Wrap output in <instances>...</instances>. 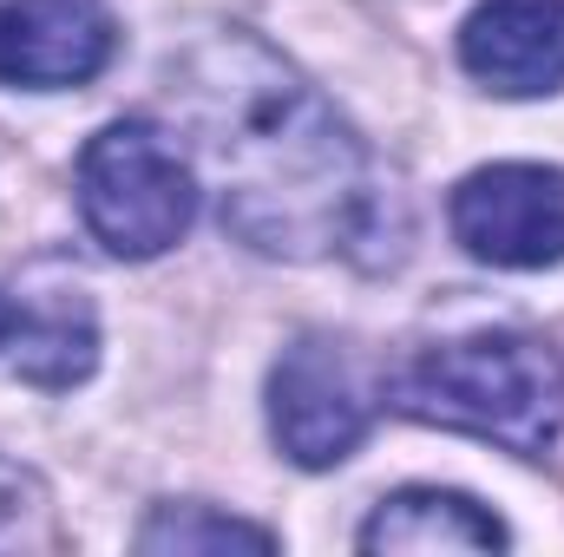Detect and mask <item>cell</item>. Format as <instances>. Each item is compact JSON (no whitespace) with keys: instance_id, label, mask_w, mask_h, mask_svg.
<instances>
[{"instance_id":"6da1fadb","label":"cell","mask_w":564,"mask_h":557,"mask_svg":"<svg viewBox=\"0 0 564 557\" xmlns=\"http://www.w3.org/2000/svg\"><path fill=\"white\" fill-rule=\"evenodd\" d=\"M164 92L237 243L315 263L368 237V151L270 40L250 26H210L164 66Z\"/></svg>"},{"instance_id":"7a4b0ae2","label":"cell","mask_w":564,"mask_h":557,"mask_svg":"<svg viewBox=\"0 0 564 557\" xmlns=\"http://www.w3.org/2000/svg\"><path fill=\"white\" fill-rule=\"evenodd\" d=\"M381 401L421 426L473 433V439L539 459L564 433V354L532 328L453 335L401 361L381 381Z\"/></svg>"},{"instance_id":"3957f363","label":"cell","mask_w":564,"mask_h":557,"mask_svg":"<svg viewBox=\"0 0 564 557\" xmlns=\"http://www.w3.org/2000/svg\"><path fill=\"white\" fill-rule=\"evenodd\" d=\"M73 197L93 243L126 263L177 250L197 223V171L151 119H112L93 132L73 171Z\"/></svg>"},{"instance_id":"277c9868","label":"cell","mask_w":564,"mask_h":557,"mask_svg":"<svg viewBox=\"0 0 564 557\" xmlns=\"http://www.w3.org/2000/svg\"><path fill=\"white\" fill-rule=\"evenodd\" d=\"M381 407V387L368 374V361L335 341V335H302L282 348L270 368V433L302 472H328L341 466Z\"/></svg>"},{"instance_id":"5b68a950","label":"cell","mask_w":564,"mask_h":557,"mask_svg":"<svg viewBox=\"0 0 564 557\" xmlns=\"http://www.w3.org/2000/svg\"><path fill=\"white\" fill-rule=\"evenodd\" d=\"M453 243L492 270L564 263V171L558 164H486L446 197Z\"/></svg>"},{"instance_id":"8992f818","label":"cell","mask_w":564,"mask_h":557,"mask_svg":"<svg viewBox=\"0 0 564 557\" xmlns=\"http://www.w3.org/2000/svg\"><path fill=\"white\" fill-rule=\"evenodd\" d=\"M119 20L106 0H7L0 7V86L66 92L112 66Z\"/></svg>"},{"instance_id":"52a82bcc","label":"cell","mask_w":564,"mask_h":557,"mask_svg":"<svg viewBox=\"0 0 564 557\" xmlns=\"http://www.w3.org/2000/svg\"><path fill=\"white\" fill-rule=\"evenodd\" d=\"M459 66L499 99L564 86V0H479L459 20Z\"/></svg>"},{"instance_id":"ba28073f","label":"cell","mask_w":564,"mask_h":557,"mask_svg":"<svg viewBox=\"0 0 564 557\" xmlns=\"http://www.w3.org/2000/svg\"><path fill=\"white\" fill-rule=\"evenodd\" d=\"M0 368L40 394H73L79 381H93L99 368V315L93 295L79 282H46L13 295V321H7V348Z\"/></svg>"},{"instance_id":"9c48e42d","label":"cell","mask_w":564,"mask_h":557,"mask_svg":"<svg viewBox=\"0 0 564 557\" xmlns=\"http://www.w3.org/2000/svg\"><path fill=\"white\" fill-rule=\"evenodd\" d=\"M368 557H440V551H506L512 532L492 518V505L466 499V492H446V485H408V492H388L361 538Z\"/></svg>"},{"instance_id":"30bf717a","label":"cell","mask_w":564,"mask_h":557,"mask_svg":"<svg viewBox=\"0 0 564 557\" xmlns=\"http://www.w3.org/2000/svg\"><path fill=\"white\" fill-rule=\"evenodd\" d=\"M151 557H197V551H276V532L270 525H250V518H230L217 505H197V499H177V505H158L132 538Z\"/></svg>"},{"instance_id":"8fae6325","label":"cell","mask_w":564,"mask_h":557,"mask_svg":"<svg viewBox=\"0 0 564 557\" xmlns=\"http://www.w3.org/2000/svg\"><path fill=\"white\" fill-rule=\"evenodd\" d=\"M59 525H53V492L40 472L0 459V551H53Z\"/></svg>"},{"instance_id":"7c38bea8","label":"cell","mask_w":564,"mask_h":557,"mask_svg":"<svg viewBox=\"0 0 564 557\" xmlns=\"http://www.w3.org/2000/svg\"><path fill=\"white\" fill-rule=\"evenodd\" d=\"M7 321H13V295H0V348H7Z\"/></svg>"}]
</instances>
